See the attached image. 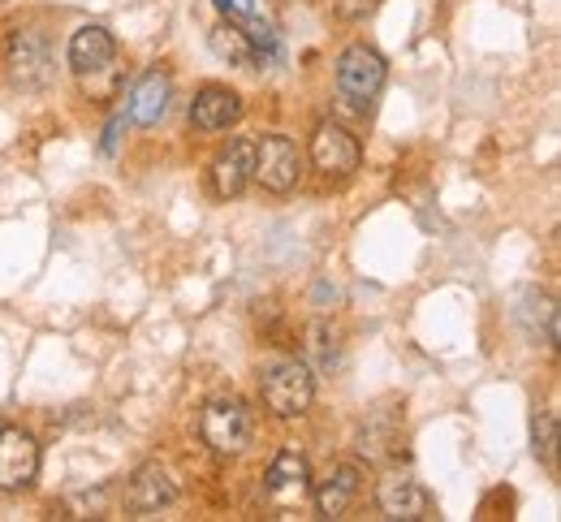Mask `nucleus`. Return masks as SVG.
I'll use <instances>...</instances> for the list:
<instances>
[{
    "label": "nucleus",
    "instance_id": "obj_1",
    "mask_svg": "<svg viewBox=\"0 0 561 522\" xmlns=\"http://www.w3.org/2000/svg\"><path fill=\"white\" fill-rule=\"evenodd\" d=\"M260 397L277 419H298L316 402V372L298 359H277L260 375Z\"/></svg>",
    "mask_w": 561,
    "mask_h": 522
},
{
    "label": "nucleus",
    "instance_id": "obj_2",
    "mask_svg": "<svg viewBox=\"0 0 561 522\" xmlns=\"http://www.w3.org/2000/svg\"><path fill=\"white\" fill-rule=\"evenodd\" d=\"M251 432H255V419L242 397H211L199 415V437L220 457H238L251 445Z\"/></svg>",
    "mask_w": 561,
    "mask_h": 522
},
{
    "label": "nucleus",
    "instance_id": "obj_3",
    "mask_svg": "<svg viewBox=\"0 0 561 522\" xmlns=\"http://www.w3.org/2000/svg\"><path fill=\"white\" fill-rule=\"evenodd\" d=\"M385 78H389L385 57L376 48H367V44H351L337 57V91H342V100L354 104L358 113L371 108V100L385 91Z\"/></svg>",
    "mask_w": 561,
    "mask_h": 522
},
{
    "label": "nucleus",
    "instance_id": "obj_4",
    "mask_svg": "<svg viewBox=\"0 0 561 522\" xmlns=\"http://www.w3.org/2000/svg\"><path fill=\"white\" fill-rule=\"evenodd\" d=\"M302 173V155L285 135H268L264 143H255V173L251 182H260L268 195H289L298 186Z\"/></svg>",
    "mask_w": 561,
    "mask_h": 522
},
{
    "label": "nucleus",
    "instance_id": "obj_5",
    "mask_svg": "<svg viewBox=\"0 0 561 522\" xmlns=\"http://www.w3.org/2000/svg\"><path fill=\"white\" fill-rule=\"evenodd\" d=\"M363 151H358V139H354L346 126L337 121H320L316 135H311V164L324 173V177H351L358 169Z\"/></svg>",
    "mask_w": 561,
    "mask_h": 522
},
{
    "label": "nucleus",
    "instance_id": "obj_6",
    "mask_svg": "<svg viewBox=\"0 0 561 522\" xmlns=\"http://www.w3.org/2000/svg\"><path fill=\"white\" fill-rule=\"evenodd\" d=\"M39 475V445L22 428H0V488L26 492Z\"/></svg>",
    "mask_w": 561,
    "mask_h": 522
},
{
    "label": "nucleus",
    "instance_id": "obj_7",
    "mask_svg": "<svg viewBox=\"0 0 561 522\" xmlns=\"http://www.w3.org/2000/svg\"><path fill=\"white\" fill-rule=\"evenodd\" d=\"M376 506L380 514L393 522H423L432 519V497L423 492V484H415L411 475H385L376 488Z\"/></svg>",
    "mask_w": 561,
    "mask_h": 522
},
{
    "label": "nucleus",
    "instance_id": "obj_8",
    "mask_svg": "<svg viewBox=\"0 0 561 522\" xmlns=\"http://www.w3.org/2000/svg\"><path fill=\"white\" fill-rule=\"evenodd\" d=\"M307 488H311V466H307V457L294 445L280 449L277 457H273V466H268V475H264V497L277 501V506H294V501L307 497Z\"/></svg>",
    "mask_w": 561,
    "mask_h": 522
},
{
    "label": "nucleus",
    "instance_id": "obj_9",
    "mask_svg": "<svg viewBox=\"0 0 561 522\" xmlns=\"http://www.w3.org/2000/svg\"><path fill=\"white\" fill-rule=\"evenodd\" d=\"M173 497H178V488H173L169 471L156 466V462H147V466L135 471V479H130V488H126V510H130L135 519H151V514H160L164 506H173Z\"/></svg>",
    "mask_w": 561,
    "mask_h": 522
},
{
    "label": "nucleus",
    "instance_id": "obj_10",
    "mask_svg": "<svg viewBox=\"0 0 561 522\" xmlns=\"http://www.w3.org/2000/svg\"><path fill=\"white\" fill-rule=\"evenodd\" d=\"M251 173H255V143L233 139L229 148L211 160V190L220 199H238L251 186Z\"/></svg>",
    "mask_w": 561,
    "mask_h": 522
},
{
    "label": "nucleus",
    "instance_id": "obj_11",
    "mask_svg": "<svg viewBox=\"0 0 561 522\" xmlns=\"http://www.w3.org/2000/svg\"><path fill=\"white\" fill-rule=\"evenodd\" d=\"M113 57H117V44L104 26H78L70 39V70L78 78L91 74H108L113 70Z\"/></svg>",
    "mask_w": 561,
    "mask_h": 522
},
{
    "label": "nucleus",
    "instance_id": "obj_12",
    "mask_svg": "<svg viewBox=\"0 0 561 522\" xmlns=\"http://www.w3.org/2000/svg\"><path fill=\"white\" fill-rule=\"evenodd\" d=\"M9 74L22 86H44V78H48V39L39 31H13L9 35Z\"/></svg>",
    "mask_w": 561,
    "mask_h": 522
},
{
    "label": "nucleus",
    "instance_id": "obj_13",
    "mask_svg": "<svg viewBox=\"0 0 561 522\" xmlns=\"http://www.w3.org/2000/svg\"><path fill=\"white\" fill-rule=\"evenodd\" d=\"M238 117H242V100H238V91L216 86V82L204 86V91L195 95V104H191V121H195V130H204V135L229 130Z\"/></svg>",
    "mask_w": 561,
    "mask_h": 522
},
{
    "label": "nucleus",
    "instance_id": "obj_14",
    "mask_svg": "<svg viewBox=\"0 0 561 522\" xmlns=\"http://www.w3.org/2000/svg\"><path fill=\"white\" fill-rule=\"evenodd\" d=\"M173 100V82L164 70H147L130 91V121L135 126H160V117L169 113Z\"/></svg>",
    "mask_w": 561,
    "mask_h": 522
},
{
    "label": "nucleus",
    "instance_id": "obj_15",
    "mask_svg": "<svg viewBox=\"0 0 561 522\" xmlns=\"http://www.w3.org/2000/svg\"><path fill=\"white\" fill-rule=\"evenodd\" d=\"M358 497V466H333L320 488H316V514L320 519H342Z\"/></svg>",
    "mask_w": 561,
    "mask_h": 522
},
{
    "label": "nucleus",
    "instance_id": "obj_16",
    "mask_svg": "<svg viewBox=\"0 0 561 522\" xmlns=\"http://www.w3.org/2000/svg\"><path fill=\"white\" fill-rule=\"evenodd\" d=\"M518 320L527 324V337L531 341H545L549 350L558 346V302L540 290H527L523 294V306H518Z\"/></svg>",
    "mask_w": 561,
    "mask_h": 522
},
{
    "label": "nucleus",
    "instance_id": "obj_17",
    "mask_svg": "<svg viewBox=\"0 0 561 522\" xmlns=\"http://www.w3.org/2000/svg\"><path fill=\"white\" fill-rule=\"evenodd\" d=\"M208 44L220 61L242 66V70H255V48H251V35H247L242 22H220V26H211Z\"/></svg>",
    "mask_w": 561,
    "mask_h": 522
},
{
    "label": "nucleus",
    "instance_id": "obj_18",
    "mask_svg": "<svg viewBox=\"0 0 561 522\" xmlns=\"http://www.w3.org/2000/svg\"><path fill=\"white\" fill-rule=\"evenodd\" d=\"M307 368H316V372H333L337 368V333L324 324V320H316L311 328H307Z\"/></svg>",
    "mask_w": 561,
    "mask_h": 522
},
{
    "label": "nucleus",
    "instance_id": "obj_19",
    "mask_svg": "<svg viewBox=\"0 0 561 522\" xmlns=\"http://www.w3.org/2000/svg\"><path fill=\"white\" fill-rule=\"evenodd\" d=\"M536 457L549 466V471H558V415L549 410L545 419H536Z\"/></svg>",
    "mask_w": 561,
    "mask_h": 522
},
{
    "label": "nucleus",
    "instance_id": "obj_20",
    "mask_svg": "<svg viewBox=\"0 0 561 522\" xmlns=\"http://www.w3.org/2000/svg\"><path fill=\"white\" fill-rule=\"evenodd\" d=\"M329 9L346 22H358V18H371L380 9V0H329Z\"/></svg>",
    "mask_w": 561,
    "mask_h": 522
},
{
    "label": "nucleus",
    "instance_id": "obj_21",
    "mask_svg": "<svg viewBox=\"0 0 561 522\" xmlns=\"http://www.w3.org/2000/svg\"><path fill=\"white\" fill-rule=\"evenodd\" d=\"M122 130H126V117H113V121H108V130H104V143H100V151H104V155H113V151H117Z\"/></svg>",
    "mask_w": 561,
    "mask_h": 522
},
{
    "label": "nucleus",
    "instance_id": "obj_22",
    "mask_svg": "<svg viewBox=\"0 0 561 522\" xmlns=\"http://www.w3.org/2000/svg\"><path fill=\"white\" fill-rule=\"evenodd\" d=\"M229 13H242L247 18V13H255V0H229Z\"/></svg>",
    "mask_w": 561,
    "mask_h": 522
}]
</instances>
